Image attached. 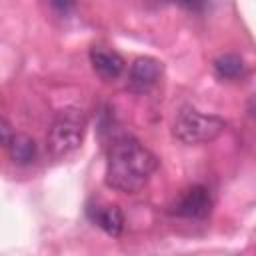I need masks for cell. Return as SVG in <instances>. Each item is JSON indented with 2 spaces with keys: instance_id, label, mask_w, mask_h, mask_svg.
Wrapping results in <instances>:
<instances>
[{
  "instance_id": "obj_1",
  "label": "cell",
  "mask_w": 256,
  "mask_h": 256,
  "mask_svg": "<svg viewBox=\"0 0 256 256\" xmlns=\"http://www.w3.org/2000/svg\"><path fill=\"white\" fill-rule=\"evenodd\" d=\"M158 168L156 156L134 136L122 134L114 138L106 156V184L112 190L134 194L146 186Z\"/></svg>"
},
{
  "instance_id": "obj_2",
  "label": "cell",
  "mask_w": 256,
  "mask_h": 256,
  "mask_svg": "<svg viewBox=\"0 0 256 256\" xmlns=\"http://www.w3.org/2000/svg\"><path fill=\"white\" fill-rule=\"evenodd\" d=\"M86 132V116L78 108H64L56 114L46 136V148L50 156L62 158L78 150Z\"/></svg>"
},
{
  "instance_id": "obj_3",
  "label": "cell",
  "mask_w": 256,
  "mask_h": 256,
  "mask_svg": "<svg viewBox=\"0 0 256 256\" xmlns=\"http://www.w3.org/2000/svg\"><path fill=\"white\" fill-rule=\"evenodd\" d=\"M226 128V122L214 114H202L196 108H182L176 118L172 132L184 144H204L218 138Z\"/></svg>"
},
{
  "instance_id": "obj_4",
  "label": "cell",
  "mask_w": 256,
  "mask_h": 256,
  "mask_svg": "<svg viewBox=\"0 0 256 256\" xmlns=\"http://www.w3.org/2000/svg\"><path fill=\"white\" fill-rule=\"evenodd\" d=\"M210 210H212V196H210V190L202 184L190 186L172 204V212L176 216L194 218V220L206 218L210 214Z\"/></svg>"
},
{
  "instance_id": "obj_5",
  "label": "cell",
  "mask_w": 256,
  "mask_h": 256,
  "mask_svg": "<svg viewBox=\"0 0 256 256\" xmlns=\"http://www.w3.org/2000/svg\"><path fill=\"white\" fill-rule=\"evenodd\" d=\"M162 74V62L152 56H140L132 62L128 74V86L134 92H146L152 88Z\"/></svg>"
},
{
  "instance_id": "obj_6",
  "label": "cell",
  "mask_w": 256,
  "mask_h": 256,
  "mask_svg": "<svg viewBox=\"0 0 256 256\" xmlns=\"http://www.w3.org/2000/svg\"><path fill=\"white\" fill-rule=\"evenodd\" d=\"M90 64L94 72L104 80H114L124 70V58L106 46H92L90 48Z\"/></svg>"
},
{
  "instance_id": "obj_7",
  "label": "cell",
  "mask_w": 256,
  "mask_h": 256,
  "mask_svg": "<svg viewBox=\"0 0 256 256\" xmlns=\"http://www.w3.org/2000/svg\"><path fill=\"white\" fill-rule=\"evenodd\" d=\"M92 222L110 236H120L124 230V214L116 204H96L88 210Z\"/></svg>"
},
{
  "instance_id": "obj_8",
  "label": "cell",
  "mask_w": 256,
  "mask_h": 256,
  "mask_svg": "<svg viewBox=\"0 0 256 256\" xmlns=\"http://www.w3.org/2000/svg\"><path fill=\"white\" fill-rule=\"evenodd\" d=\"M214 74L220 78V80H228V82H234V80H240L244 78L246 74V62L242 56L238 54H232V52H226V54H220L216 60H214Z\"/></svg>"
},
{
  "instance_id": "obj_9",
  "label": "cell",
  "mask_w": 256,
  "mask_h": 256,
  "mask_svg": "<svg viewBox=\"0 0 256 256\" xmlns=\"http://www.w3.org/2000/svg\"><path fill=\"white\" fill-rule=\"evenodd\" d=\"M8 152L16 164H30L36 160L38 148L34 138H30L28 134H14L8 142Z\"/></svg>"
},
{
  "instance_id": "obj_10",
  "label": "cell",
  "mask_w": 256,
  "mask_h": 256,
  "mask_svg": "<svg viewBox=\"0 0 256 256\" xmlns=\"http://www.w3.org/2000/svg\"><path fill=\"white\" fill-rule=\"evenodd\" d=\"M12 136H14L12 126L8 124V120H6V118H2V116H0V144L8 146V142H10V138H12Z\"/></svg>"
}]
</instances>
